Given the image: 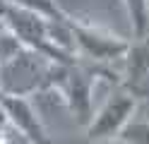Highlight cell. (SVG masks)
I'll return each instance as SVG.
<instances>
[{"label": "cell", "instance_id": "277c9868", "mask_svg": "<svg viewBox=\"0 0 149 144\" xmlns=\"http://www.w3.org/2000/svg\"><path fill=\"white\" fill-rule=\"evenodd\" d=\"M137 108V96H132L127 89L111 94L108 99L94 111V118L87 125V134L91 142L99 139H116L120 130L132 120Z\"/></svg>", "mask_w": 149, "mask_h": 144}, {"label": "cell", "instance_id": "8fae6325", "mask_svg": "<svg viewBox=\"0 0 149 144\" xmlns=\"http://www.w3.org/2000/svg\"><path fill=\"white\" fill-rule=\"evenodd\" d=\"M0 144H10V137H7V132L0 127Z\"/></svg>", "mask_w": 149, "mask_h": 144}, {"label": "cell", "instance_id": "52a82bcc", "mask_svg": "<svg viewBox=\"0 0 149 144\" xmlns=\"http://www.w3.org/2000/svg\"><path fill=\"white\" fill-rule=\"evenodd\" d=\"M125 89L132 96L149 91V36H137L125 51Z\"/></svg>", "mask_w": 149, "mask_h": 144}, {"label": "cell", "instance_id": "9c48e42d", "mask_svg": "<svg viewBox=\"0 0 149 144\" xmlns=\"http://www.w3.org/2000/svg\"><path fill=\"white\" fill-rule=\"evenodd\" d=\"M116 139L120 144H149V122L132 118L123 130H120V134Z\"/></svg>", "mask_w": 149, "mask_h": 144}, {"label": "cell", "instance_id": "5b68a950", "mask_svg": "<svg viewBox=\"0 0 149 144\" xmlns=\"http://www.w3.org/2000/svg\"><path fill=\"white\" fill-rule=\"evenodd\" d=\"M70 29H72L77 51L94 63H108V60H116V58H123L130 46L120 36L106 34L101 29H91V26L77 24V22H70Z\"/></svg>", "mask_w": 149, "mask_h": 144}, {"label": "cell", "instance_id": "8992f818", "mask_svg": "<svg viewBox=\"0 0 149 144\" xmlns=\"http://www.w3.org/2000/svg\"><path fill=\"white\" fill-rule=\"evenodd\" d=\"M0 108H3L5 120L12 125L15 130H19L24 139L31 144H51L48 132L43 130L39 113L34 111L26 96H12V94H0Z\"/></svg>", "mask_w": 149, "mask_h": 144}, {"label": "cell", "instance_id": "6da1fadb", "mask_svg": "<svg viewBox=\"0 0 149 144\" xmlns=\"http://www.w3.org/2000/svg\"><path fill=\"white\" fill-rule=\"evenodd\" d=\"M0 19L12 29L15 36L19 38L26 48L46 55L53 63H63V65H72L74 63V58L70 53L60 51V48L53 43L51 31H48V24H51L48 17L34 12L29 7L15 5L10 0H0Z\"/></svg>", "mask_w": 149, "mask_h": 144}, {"label": "cell", "instance_id": "7a4b0ae2", "mask_svg": "<svg viewBox=\"0 0 149 144\" xmlns=\"http://www.w3.org/2000/svg\"><path fill=\"white\" fill-rule=\"evenodd\" d=\"M51 70L53 60L24 46L12 58L0 63V94L29 96L51 82Z\"/></svg>", "mask_w": 149, "mask_h": 144}, {"label": "cell", "instance_id": "3957f363", "mask_svg": "<svg viewBox=\"0 0 149 144\" xmlns=\"http://www.w3.org/2000/svg\"><path fill=\"white\" fill-rule=\"evenodd\" d=\"M94 82L96 74L87 72L77 65H63V63H53L51 70V82L48 84H58L60 94L65 96L70 111L74 113L77 122H82L87 127L89 120L94 118Z\"/></svg>", "mask_w": 149, "mask_h": 144}, {"label": "cell", "instance_id": "7c38bea8", "mask_svg": "<svg viewBox=\"0 0 149 144\" xmlns=\"http://www.w3.org/2000/svg\"><path fill=\"white\" fill-rule=\"evenodd\" d=\"M147 5H149V0H147Z\"/></svg>", "mask_w": 149, "mask_h": 144}, {"label": "cell", "instance_id": "30bf717a", "mask_svg": "<svg viewBox=\"0 0 149 144\" xmlns=\"http://www.w3.org/2000/svg\"><path fill=\"white\" fill-rule=\"evenodd\" d=\"M10 3L22 5V7H29V10H34V12L48 17V19H68L60 12V7L55 5V0H10Z\"/></svg>", "mask_w": 149, "mask_h": 144}, {"label": "cell", "instance_id": "ba28073f", "mask_svg": "<svg viewBox=\"0 0 149 144\" xmlns=\"http://www.w3.org/2000/svg\"><path fill=\"white\" fill-rule=\"evenodd\" d=\"M123 7L127 12L130 26H132V36H144L149 31V5L147 0H123Z\"/></svg>", "mask_w": 149, "mask_h": 144}]
</instances>
